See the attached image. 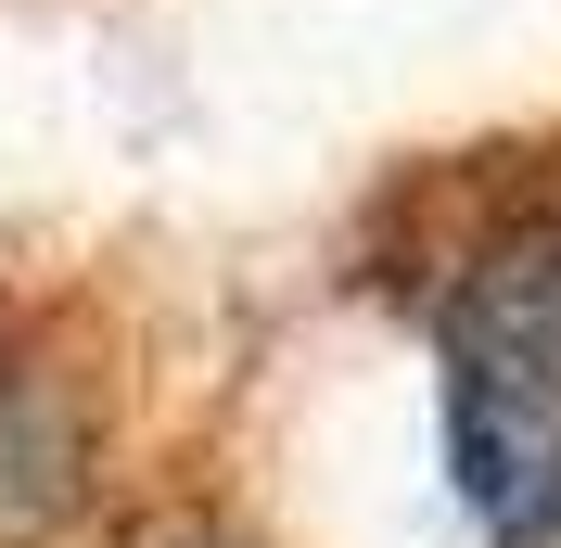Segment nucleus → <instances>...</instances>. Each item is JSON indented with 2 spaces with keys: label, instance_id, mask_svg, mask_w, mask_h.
<instances>
[{
  "label": "nucleus",
  "instance_id": "f257e3e1",
  "mask_svg": "<svg viewBox=\"0 0 561 548\" xmlns=\"http://www.w3.org/2000/svg\"><path fill=\"white\" fill-rule=\"evenodd\" d=\"M447 472L485 548H561V217L497 230L434 307Z\"/></svg>",
  "mask_w": 561,
  "mask_h": 548
}]
</instances>
